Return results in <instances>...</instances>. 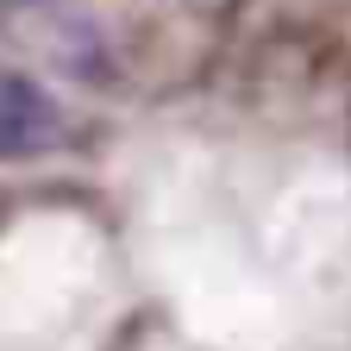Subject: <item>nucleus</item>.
I'll list each match as a JSON object with an SVG mask.
<instances>
[{"instance_id": "obj_1", "label": "nucleus", "mask_w": 351, "mask_h": 351, "mask_svg": "<svg viewBox=\"0 0 351 351\" xmlns=\"http://www.w3.org/2000/svg\"><path fill=\"white\" fill-rule=\"evenodd\" d=\"M63 145V107L38 82L0 69V163H25Z\"/></svg>"}]
</instances>
